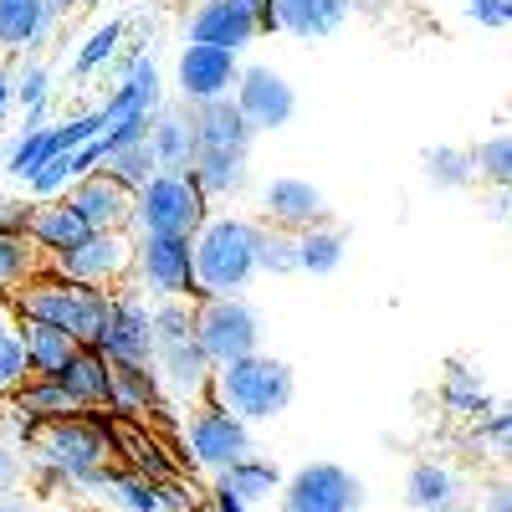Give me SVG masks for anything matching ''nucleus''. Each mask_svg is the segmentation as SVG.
Here are the masks:
<instances>
[{"label":"nucleus","instance_id":"1","mask_svg":"<svg viewBox=\"0 0 512 512\" xmlns=\"http://www.w3.org/2000/svg\"><path fill=\"white\" fill-rule=\"evenodd\" d=\"M256 241H262V221L236 216V210H210L200 221V231L190 236V262H195L190 303H205V297H246L251 282L262 277V267H256Z\"/></svg>","mask_w":512,"mask_h":512},{"label":"nucleus","instance_id":"2","mask_svg":"<svg viewBox=\"0 0 512 512\" xmlns=\"http://www.w3.org/2000/svg\"><path fill=\"white\" fill-rule=\"evenodd\" d=\"M36 446V477L62 492H93L113 461V441L98 420H88V410H77L67 420H41L31 431Z\"/></svg>","mask_w":512,"mask_h":512},{"label":"nucleus","instance_id":"3","mask_svg":"<svg viewBox=\"0 0 512 512\" xmlns=\"http://www.w3.org/2000/svg\"><path fill=\"white\" fill-rule=\"evenodd\" d=\"M205 400L221 405V410H231V415L246 420V425H267V420H277V415L292 410V400H297V374H292L287 359L256 349V354L231 359V364H221L216 374H210Z\"/></svg>","mask_w":512,"mask_h":512},{"label":"nucleus","instance_id":"4","mask_svg":"<svg viewBox=\"0 0 512 512\" xmlns=\"http://www.w3.org/2000/svg\"><path fill=\"white\" fill-rule=\"evenodd\" d=\"M154 374L169 395L195 400V405L210 390L216 364L195 344V303H185V297H159L154 303Z\"/></svg>","mask_w":512,"mask_h":512},{"label":"nucleus","instance_id":"5","mask_svg":"<svg viewBox=\"0 0 512 512\" xmlns=\"http://www.w3.org/2000/svg\"><path fill=\"white\" fill-rule=\"evenodd\" d=\"M11 313L16 318H36V323H52V328L72 333L77 344H93L103 318H108V292L67 282L57 272H36L31 282H21L11 292Z\"/></svg>","mask_w":512,"mask_h":512},{"label":"nucleus","instance_id":"6","mask_svg":"<svg viewBox=\"0 0 512 512\" xmlns=\"http://www.w3.org/2000/svg\"><path fill=\"white\" fill-rule=\"evenodd\" d=\"M205 216H210V205L190 175H149L134 190L128 231L134 236H195Z\"/></svg>","mask_w":512,"mask_h":512},{"label":"nucleus","instance_id":"7","mask_svg":"<svg viewBox=\"0 0 512 512\" xmlns=\"http://www.w3.org/2000/svg\"><path fill=\"white\" fill-rule=\"evenodd\" d=\"M262 338H267V323L251 297H205V303H195V344L216 369L256 354Z\"/></svg>","mask_w":512,"mask_h":512},{"label":"nucleus","instance_id":"8","mask_svg":"<svg viewBox=\"0 0 512 512\" xmlns=\"http://www.w3.org/2000/svg\"><path fill=\"white\" fill-rule=\"evenodd\" d=\"M369 487L344 461H303L282 477L277 512H364Z\"/></svg>","mask_w":512,"mask_h":512},{"label":"nucleus","instance_id":"9","mask_svg":"<svg viewBox=\"0 0 512 512\" xmlns=\"http://www.w3.org/2000/svg\"><path fill=\"white\" fill-rule=\"evenodd\" d=\"M93 349L108 364H154V303L139 287H113L108 292V318L93 338Z\"/></svg>","mask_w":512,"mask_h":512},{"label":"nucleus","instance_id":"10","mask_svg":"<svg viewBox=\"0 0 512 512\" xmlns=\"http://www.w3.org/2000/svg\"><path fill=\"white\" fill-rule=\"evenodd\" d=\"M256 36H272L267 0H195L185 16V41L221 52H246Z\"/></svg>","mask_w":512,"mask_h":512},{"label":"nucleus","instance_id":"11","mask_svg":"<svg viewBox=\"0 0 512 512\" xmlns=\"http://www.w3.org/2000/svg\"><path fill=\"white\" fill-rule=\"evenodd\" d=\"M47 272H57L67 282H82V287H98V292H113V287H123L128 277H134V236L128 231H93L72 251L47 256Z\"/></svg>","mask_w":512,"mask_h":512},{"label":"nucleus","instance_id":"12","mask_svg":"<svg viewBox=\"0 0 512 512\" xmlns=\"http://www.w3.org/2000/svg\"><path fill=\"white\" fill-rule=\"evenodd\" d=\"M185 451H190V461L200 466V472L221 477L231 461H241V456L256 451V441H251V425L246 420H236L231 410L200 400L195 415L185 420Z\"/></svg>","mask_w":512,"mask_h":512},{"label":"nucleus","instance_id":"13","mask_svg":"<svg viewBox=\"0 0 512 512\" xmlns=\"http://www.w3.org/2000/svg\"><path fill=\"white\" fill-rule=\"evenodd\" d=\"M134 282L149 303L159 297H185L195 292V262H190V236H134Z\"/></svg>","mask_w":512,"mask_h":512},{"label":"nucleus","instance_id":"14","mask_svg":"<svg viewBox=\"0 0 512 512\" xmlns=\"http://www.w3.org/2000/svg\"><path fill=\"white\" fill-rule=\"evenodd\" d=\"M231 103L241 108V118L256 128V139L262 134H277L297 118V88L292 77H282L277 67L267 62H241V77L231 88Z\"/></svg>","mask_w":512,"mask_h":512},{"label":"nucleus","instance_id":"15","mask_svg":"<svg viewBox=\"0 0 512 512\" xmlns=\"http://www.w3.org/2000/svg\"><path fill=\"white\" fill-rule=\"evenodd\" d=\"M175 103L200 108V103H216L231 98L236 77H241V52H221V47H200V41H185L175 52Z\"/></svg>","mask_w":512,"mask_h":512},{"label":"nucleus","instance_id":"16","mask_svg":"<svg viewBox=\"0 0 512 512\" xmlns=\"http://www.w3.org/2000/svg\"><path fill=\"white\" fill-rule=\"evenodd\" d=\"M113 72H118V82H113V93L98 103L103 108V118H128V113H154L159 103H164V72H159V57L144 47H123L118 57H113Z\"/></svg>","mask_w":512,"mask_h":512},{"label":"nucleus","instance_id":"17","mask_svg":"<svg viewBox=\"0 0 512 512\" xmlns=\"http://www.w3.org/2000/svg\"><path fill=\"white\" fill-rule=\"evenodd\" d=\"M323 221H333V205H328V195L313 180H303V175H272L262 185V226H277V231L297 236V231H313Z\"/></svg>","mask_w":512,"mask_h":512},{"label":"nucleus","instance_id":"18","mask_svg":"<svg viewBox=\"0 0 512 512\" xmlns=\"http://www.w3.org/2000/svg\"><path fill=\"white\" fill-rule=\"evenodd\" d=\"M359 11V0H267L272 36L292 41H328L338 36Z\"/></svg>","mask_w":512,"mask_h":512},{"label":"nucleus","instance_id":"19","mask_svg":"<svg viewBox=\"0 0 512 512\" xmlns=\"http://www.w3.org/2000/svg\"><path fill=\"white\" fill-rule=\"evenodd\" d=\"M88 497H103V507H113V512H185L190 507L175 482H154L144 472H113V466Z\"/></svg>","mask_w":512,"mask_h":512},{"label":"nucleus","instance_id":"20","mask_svg":"<svg viewBox=\"0 0 512 512\" xmlns=\"http://www.w3.org/2000/svg\"><path fill=\"white\" fill-rule=\"evenodd\" d=\"M149 154H154V169L159 175H185V169L195 164L200 144H195V123H190V108L175 103V98H164L149 118Z\"/></svg>","mask_w":512,"mask_h":512},{"label":"nucleus","instance_id":"21","mask_svg":"<svg viewBox=\"0 0 512 512\" xmlns=\"http://www.w3.org/2000/svg\"><path fill=\"white\" fill-rule=\"evenodd\" d=\"M67 200L93 231H128V216H134V190H123L113 175H103V169L67 185Z\"/></svg>","mask_w":512,"mask_h":512},{"label":"nucleus","instance_id":"22","mask_svg":"<svg viewBox=\"0 0 512 512\" xmlns=\"http://www.w3.org/2000/svg\"><path fill=\"white\" fill-rule=\"evenodd\" d=\"M88 236H93V226L77 216L67 195H57V200H36V205H31V216H26V241H31L41 256H62V251H72L77 241H88Z\"/></svg>","mask_w":512,"mask_h":512},{"label":"nucleus","instance_id":"23","mask_svg":"<svg viewBox=\"0 0 512 512\" xmlns=\"http://www.w3.org/2000/svg\"><path fill=\"white\" fill-rule=\"evenodd\" d=\"M57 11L47 0H0V52H41L57 31Z\"/></svg>","mask_w":512,"mask_h":512},{"label":"nucleus","instance_id":"24","mask_svg":"<svg viewBox=\"0 0 512 512\" xmlns=\"http://www.w3.org/2000/svg\"><path fill=\"white\" fill-rule=\"evenodd\" d=\"M195 180V190L205 195V205L216 200H236L251 190V154H231V149H200L195 164L185 169Z\"/></svg>","mask_w":512,"mask_h":512},{"label":"nucleus","instance_id":"25","mask_svg":"<svg viewBox=\"0 0 512 512\" xmlns=\"http://www.w3.org/2000/svg\"><path fill=\"white\" fill-rule=\"evenodd\" d=\"M190 123H195V144H200V149L251 154V144H256V128L241 118V108H236L231 98H216V103L190 108Z\"/></svg>","mask_w":512,"mask_h":512},{"label":"nucleus","instance_id":"26","mask_svg":"<svg viewBox=\"0 0 512 512\" xmlns=\"http://www.w3.org/2000/svg\"><path fill=\"white\" fill-rule=\"evenodd\" d=\"M57 379L67 384V395L77 400V410H108L113 405V364L93 349V344H82L62 369Z\"/></svg>","mask_w":512,"mask_h":512},{"label":"nucleus","instance_id":"27","mask_svg":"<svg viewBox=\"0 0 512 512\" xmlns=\"http://www.w3.org/2000/svg\"><path fill=\"white\" fill-rule=\"evenodd\" d=\"M441 410L456 415V420H482L487 410H497L492 379L472 364H451L446 379H441Z\"/></svg>","mask_w":512,"mask_h":512},{"label":"nucleus","instance_id":"28","mask_svg":"<svg viewBox=\"0 0 512 512\" xmlns=\"http://www.w3.org/2000/svg\"><path fill=\"white\" fill-rule=\"evenodd\" d=\"M405 502L415 512H446L461 502V477L446 461H410L405 472Z\"/></svg>","mask_w":512,"mask_h":512},{"label":"nucleus","instance_id":"29","mask_svg":"<svg viewBox=\"0 0 512 512\" xmlns=\"http://www.w3.org/2000/svg\"><path fill=\"white\" fill-rule=\"evenodd\" d=\"M282 466L272 461V456H262V451H251V456H241V461H231L226 472L216 477V487H226V492H236L246 507H256V502H272L277 492H282Z\"/></svg>","mask_w":512,"mask_h":512},{"label":"nucleus","instance_id":"30","mask_svg":"<svg viewBox=\"0 0 512 512\" xmlns=\"http://www.w3.org/2000/svg\"><path fill=\"white\" fill-rule=\"evenodd\" d=\"M349 262V236L344 226H313V231H297V272L303 277H333V272H344Z\"/></svg>","mask_w":512,"mask_h":512},{"label":"nucleus","instance_id":"31","mask_svg":"<svg viewBox=\"0 0 512 512\" xmlns=\"http://www.w3.org/2000/svg\"><path fill=\"white\" fill-rule=\"evenodd\" d=\"M16 333H21V349H26V369L31 374H57L82 349L72 333H62L52 323H36V318H16Z\"/></svg>","mask_w":512,"mask_h":512},{"label":"nucleus","instance_id":"32","mask_svg":"<svg viewBox=\"0 0 512 512\" xmlns=\"http://www.w3.org/2000/svg\"><path fill=\"white\" fill-rule=\"evenodd\" d=\"M159 400H164V384H159L154 364H113V405H108L113 415L139 420V415H149Z\"/></svg>","mask_w":512,"mask_h":512},{"label":"nucleus","instance_id":"33","mask_svg":"<svg viewBox=\"0 0 512 512\" xmlns=\"http://www.w3.org/2000/svg\"><path fill=\"white\" fill-rule=\"evenodd\" d=\"M11 405H16V415H26L31 425L77 415V400L67 395V384H62L57 374H31L26 384H16V390H11Z\"/></svg>","mask_w":512,"mask_h":512},{"label":"nucleus","instance_id":"34","mask_svg":"<svg viewBox=\"0 0 512 512\" xmlns=\"http://www.w3.org/2000/svg\"><path fill=\"white\" fill-rule=\"evenodd\" d=\"M128 31H134V26H128L123 16L118 21H103L98 31H88V41H82V47L72 52V82H93L98 72H108L113 67V57L128 47Z\"/></svg>","mask_w":512,"mask_h":512},{"label":"nucleus","instance_id":"35","mask_svg":"<svg viewBox=\"0 0 512 512\" xmlns=\"http://www.w3.org/2000/svg\"><path fill=\"white\" fill-rule=\"evenodd\" d=\"M420 175L431 190H472L477 169H472V149L461 144H431L420 154Z\"/></svg>","mask_w":512,"mask_h":512},{"label":"nucleus","instance_id":"36","mask_svg":"<svg viewBox=\"0 0 512 512\" xmlns=\"http://www.w3.org/2000/svg\"><path fill=\"white\" fill-rule=\"evenodd\" d=\"M57 154V123H36V128H21L16 144L6 149V180L26 185L41 164Z\"/></svg>","mask_w":512,"mask_h":512},{"label":"nucleus","instance_id":"37","mask_svg":"<svg viewBox=\"0 0 512 512\" xmlns=\"http://www.w3.org/2000/svg\"><path fill=\"white\" fill-rule=\"evenodd\" d=\"M36 272H47V256H41L26 236L0 231V297H11L21 282H31Z\"/></svg>","mask_w":512,"mask_h":512},{"label":"nucleus","instance_id":"38","mask_svg":"<svg viewBox=\"0 0 512 512\" xmlns=\"http://www.w3.org/2000/svg\"><path fill=\"white\" fill-rule=\"evenodd\" d=\"M47 103H52V67L41 57H26L16 72V108L26 113V128L47 123Z\"/></svg>","mask_w":512,"mask_h":512},{"label":"nucleus","instance_id":"39","mask_svg":"<svg viewBox=\"0 0 512 512\" xmlns=\"http://www.w3.org/2000/svg\"><path fill=\"white\" fill-rule=\"evenodd\" d=\"M472 169H477V180L492 185V190L512 185V139H507V128H497V134L472 144Z\"/></svg>","mask_w":512,"mask_h":512},{"label":"nucleus","instance_id":"40","mask_svg":"<svg viewBox=\"0 0 512 512\" xmlns=\"http://www.w3.org/2000/svg\"><path fill=\"white\" fill-rule=\"evenodd\" d=\"M98 169H103V175H113L123 190H139L149 175H159V169H154V154H149V144L113 149V154H103V159H98Z\"/></svg>","mask_w":512,"mask_h":512},{"label":"nucleus","instance_id":"41","mask_svg":"<svg viewBox=\"0 0 512 512\" xmlns=\"http://www.w3.org/2000/svg\"><path fill=\"white\" fill-rule=\"evenodd\" d=\"M256 267L262 277H297V236L262 226V241H256Z\"/></svg>","mask_w":512,"mask_h":512},{"label":"nucleus","instance_id":"42","mask_svg":"<svg viewBox=\"0 0 512 512\" xmlns=\"http://www.w3.org/2000/svg\"><path fill=\"white\" fill-rule=\"evenodd\" d=\"M507 441H512V415L497 405V410H487L482 420H472V446L477 451H492L497 461L507 456Z\"/></svg>","mask_w":512,"mask_h":512},{"label":"nucleus","instance_id":"43","mask_svg":"<svg viewBox=\"0 0 512 512\" xmlns=\"http://www.w3.org/2000/svg\"><path fill=\"white\" fill-rule=\"evenodd\" d=\"M103 128H108L103 108H82V113L62 118V123H57V154H67V149H77V144H88V139H98Z\"/></svg>","mask_w":512,"mask_h":512},{"label":"nucleus","instance_id":"44","mask_svg":"<svg viewBox=\"0 0 512 512\" xmlns=\"http://www.w3.org/2000/svg\"><path fill=\"white\" fill-rule=\"evenodd\" d=\"M31 369H26V349H21V333L6 328L0 333V395H11L16 384H26Z\"/></svg>","mask_w":512,"mask_h":512},{"label":"nucleus","instance_id":"45","mask_svg":"<svg viewBox=\"0 0 512 512\" xmlns=\"http://www.w3.org/2000/svg\"><path fill=\"white\" fill-rule=\"evenodd\" d=\"M466 16L487 31H507L512 26V0H466Z\"/></svg>","mask_w":512,"mask_h":512},{"label":"nucleus","instance_id":"46","mask_svg":"<svg viewBox=\"0 0 512 512\" xmlns=\"http://www.w3.org/2000/svg\"><path fill=\"white\" fill-rule=\"evenodd\" d=\"M26 216H31V200H16V195L0 190V231L26 236Z\"/></svg>","mask_w":512,"mask_h":512},{"label":"nucleus","instance_id":"47","mask_svg":"<svg viewBox=\"0 0 512 512\" xmlns=\"http://www.w3.org/2000/svg\"><path fill=\"white\" fill-rule=\"evenodd\" d=\"M477 512H512V487H507V477H492V482L482 487Z\"/></svg>","mask_w":512,"mask_h":512},{"label":"nucleus","instance_id":"48","mask_svg":"<svg viewBox=\"0 0 512 512\" xmlns=\"http://www.w3.org/2000/svg\"><path fill=\"white\" fill-rule=\"evenodd\" d=\"M16 482H21V456H16L6 441H0V497L16 492Z\"/></svg>","mask_w":512,"mask_h":512},{"label":"nucleus","instance_id":"49","mask_svg":"<svg viewBox=\"0 0 512 512\" xmlns=\"http://www.w3.org/2000/svg\"><path fill=\"white\" fill-rule=\"evenodd\" d=\"M11 113H16V72L0 62V128H6Z\"/></svg>","mask_w":512,"mask_h":512},{"label":"nucleus","instance_id":"50","mask_svg":"<svg viewBox=\"0 0 512 512\" xmlns=\"http://www.w3.org/2000/svg\"><path fill=\"white\" fill-rule=\"evenodd\" d=\"M210 512H251L236 492H226V487H216V497H210Z\"/></svg>","mask_w":512,"mask_h":512},{"label":"nucleus","instance_id":"51","mask_svg":"<svg viewBox=\"0 0 512 512\" xmlns=\"http://www.w3.org/2000/svg\"><path fill=\"white\" fill-rule=\"evenodd\" d=\"M507 210H512V200H507V185H497V190H492V200H487V216L502 226V221H507Z\"/></svg>","mask_w":512,"mask_h":512},{"label":"nucleus","instance_id":"52","mask_svg":"<svg viewBox=\"0 0 512 512\" xmlns=\"http://www.w3.org/2000/svg\"><path fill=\"white\" fill-rule=\"evenodd\" d=\"M0 512H36V502H26V497L6 492V497H0Z\"/></svg>","mask_w":512,"mask_h":512},{"label":"nucleus","instance_id":"53","mask_svg":"<svg viewBox=\"0 0 512 512\" xmlns=\"http://www.w3.org/2000/svg\"><path fill=\"white\" fill-rule=\"evenodd\" d=\"M6 328H16V318H11V308H6V303H0V333H6Z\"/></svg>","mask_w":512,"mask_h":512},{"label":"nucleus","instance_id":"54","mask_svg":"<svg viewBox=\"0 0 512 512\" xmlns=\"http://www.w3.org/2000/svg\"><path fill=\"white\" fill-rule=\"evenodd\" d=\"M446 512H477V502H456V507H446Z\"/></svg>","mask_w":512,"mask_h":512},{"label":"nucleus","instance_id":"55","mask_svg":"<svg viewBox=\"0 0 512 512\" xmlns=\"http://www.w3.org/2000/svg\"><path fill=\"white\" fill-rule=\"evenodd\" d=\"M47 6H52V11H57V16H62V11H67V6H72V0H47Z\"/></svg>","mask_w":512,"mask_h":512},{"label":"nucleus","instance_id":"56","mask_svg":"<svg viewBox=\"0 0 512 512\" xmlns=\"http://www.w3.org/2000/svg\"><path fill=\"white\" fill-rule=\"evenodd\" d=\"M82 6H103V0H82Z\"/></svg>","mask_w":512,"mask_h":512}]
</instances>
